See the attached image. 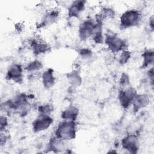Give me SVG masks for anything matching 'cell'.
Here are the masks:
<instances>
[{"instance_id": "cell-4", "label": "cell", "mask_w": 154, "mask_h": 154, "mask_svg": "<svg viewBox=\"0 0 154 154\" xmlns=\"http://www.w3.org/2000/svg\"><path fill=\"white\" fill-rule=\"evenodd\" d=\"M137 94L136 89L132 87L122 88L118 93V100L120 105L124 109H128L131 106L133 100Z\"/></svg>"}, {"instance_id": "cell-23", "label": "cell", "mask_w": 154, "mask_h": 154, "mask_svg": "<svg viewBox=\"0 0 154 154\" xmlns=\"http://www.w3.org/2000/svg\"><path fill=\"white\" fill-rule=\"evenodd\" d=\"M153 16H152L151 17H149V26L150 28V29L153 31Z\"/></svg>"}, {"instance_id": "cell-1", "label": "cell", "mask_w": 154, "mask_h": 154, "mask_svg": "<svg viewBox=\"0 0 154 154\" xmlns=\"http://www.w3.org/2000/svg\"><path fill=\"white\" fill-rule=\"evenodd\" d=\"M77 125L76 121L62 120L55 131V137L61 141L68 142L76 138Z\"/></svg>"}, {"instance_id": "cell-5", "label": "cell", "mask_w": 154, "mask_h": 154, "mask_svg": "<svg viewBox=\"0 0 154 154\" xmlns=\"http://www.w3.org/2000/svg\"><path fill=\"white\" fill-rule=\"evenodd\" d=\"M96 28V22L92 19H85L79 23L78 37L81 41H86L92 37Z\"/></svg>"}, {"instance_id": "cell-9", "label": "cell", "mask_w": 154, "mask_h": 154, "mask_svg": "<svg viewBox=\"0 0 154 154\" xmlns=\"http://www.w3.org/2000/svg\"><path fill=\"white\" fill-rule=\"evenodd\" d=\"M85 1H75L69 5L67 9V15L69 19H78L85 7Z\"/></svg>"}, {"instance_id": "cell-8", "label": "cell", "mask_w": 154, "mask_h": 154, "mask_svg": "<svg viewBox=\"0 0 154 154\" xmlns=\"http://www.w3.org/2000/svg\"><path fill=\"white\" fill-rule=\"evenodd\" d=\"M122 148L131 153H136L140 149V141L135 134H129L125 136L120 142Z\"/></svg>"}, {"instance_id": "cell-13", "label": "cell", "mask_w": 154, "mask_h": 154, "mask_svg": "<svg viewBox=\"0 0 154 154\" xmlns=\"http://www.w3.org/2000/svg\"><path fill=\"white\" fill-rule=\"evenodd\" d=\"M41 80L45 88L49 89L53 87L55 83V76L54 70L49 68L44 70L41 75Z\"/></svg>"}, {"instance_id": "cell-7", "label": "cell", "mask_w": 154, "mask_h": 154, "mask_svg": "<svg viewBox=\"0 0 154 154\" xmlns=\"http://www.w3.org/2000/svg\"><path fill=\"white\" fill-rule=\"evenodd\" d=\"M23 70L24 68L19 63H12L7 69L6 79L15 83L20 84L23 81Z\"/></svg>"}, {"instance_id": "cell-15", "label": "cell", "mask_w": 154, "mask_h": 154, "mask_svg": "<svg viewBox=\"0 0 154 154\" xmlns=\"http://www.w3.org/2000/svg\"><path fill=\"white\" fill-rule=\"evenodd\" d=\"M66 78L72 87H79L82 82V78L80 73L77 70H72L66 75Z\"/></svg>"}, {"instance_id": "cell-6", "label": "cell", "mask_w": 154, "mask_h": 154, "mask_svg": "<svg viewBox=\"0 0 154 154\" xmlns=\"http://www.w3.org/2000/svg\"><path fill=\"white\" fill-rule=\"evenodd\" d=\"M54 119L51 115L39 114L32 123L34 132L40 133L48 130L52 125Z\"/></svg>"}, {"instance_id": "cell-18", "label": "cell", "mask_w": 154, "mask_h": 154, "mask_svg": "<svg viewBox=\"0 0 154 154\" xmlns=\"http://www.w3.org/2000/svg\"><path fill=\"white\" fill-rule=\"evenodd\" d=\"M119 56L118 58V61L121 65L126 64L130 60L131 57V53L127 49L123 50L119 53Z\"/></svg>"}, {"instance_id": "cell-2", "label": "cell", "mask_w": 154, "mask_h": 154, "mask_svg": "<svg viewBox=\"0 0 154 154\" xmlns=\"http://www.w3.org/2000/svg\"><path fill=\"white\" fill-rule=\"evenodd\" d=\"M141 20V13L137 9H129L124 11L120 17V26L128 29L138 25Z\"/></svg>"}, {"instance_id": "cell-16", "label": "cell", "mask_w": 154, "mask_h": 154, "mask_svg": "<svg viewBox=\"0 0 154 154\" xmlns=\"http://www.w3.org/2000/svg\"><path fill=\"white\" fill-rule=\"evenodd\" d=\"M43 67V64L42 62L38 59H35L29 61L24 67V70L28 73H35L40 71Z\"/></svg>"}, {"instance_id": "cell-10", "label": "cell", "mask_w": 154, "mask_h": 154, "mask_svg": "<svg viewBox=\"0 0 154 154\" xmlns=\"http://www.w3.org/2000/svg\"><path fill=\"white\" fill-rule=\"evenodd\" d=\"M150 103V99L147 94L145 93L138 94L135 96L132 103V110L136 112L147 107Z\"/></svg>"}, {"instance_id": "cell-14", "label": "cell", "mask_w": 154, "mask_h": 154, "mask_svg": "<svg viewBox=\"0 0 154 154\" xmlns=\"http://www.w3.org/2000/svg\"><path fill=\"white\" fill-rule=\"evenodd\" d=\"M79 113V108L75 105H70L61 113V118L64 120L76 121Z\"/></svg>"}, {"instance_id": "cell-20", "label": "cell", "mask_w": 154, "mask_h": 154, "mask_svg": "<svg viewBox=\"0 0 154 154\" xmlns=\"http://www.w3.org/2000/svg\"><path fill=\"white\" fill-rule=\"evenodd\" d=\"M79 55L80 57L84 60H90L93 57L92 51L88 48H82L79 51Z\"/></svg>"}, {"instance_id": "cell-22", "label": "cell", "mask_w": 154, "mask_h": 154, "mask_svg": "<svg viewBox=\"0 0 154 154\" xmlns=\"http://www.w3.org/2000/svg\"><path fill=\"white\" fill-rule=\"evenodd\" d=\"M8 126V121L6 116H1L0 120V129L1 132H6V129Z\"/></svg>"}, {"instance_id": "cell-17", "label": "cell", "mask_w": 154, "mask_h": 154, "mask_svg": "<svg viewBox=\"0 0 154 154\" xmlns=\"http://www.w3.org/2000/svg\"><path fill=\"white\" fill-rule=\"evenodd\" d=\"M142 67L145 69L150 67L153 63L154 53L152 49H147L142 54Z\"/></svg>"}, {"instance_id": "cell-19", "label": "cell", "mask_w": 154, "mask_h": 154, "mask_svg": "<svg viewBox=\"0 0 154 154\" xmlns=\"http://www.w3.org/2000/svg\"><path fill=\"white\" fill-rule=\"evenodd\" d=\"M37 109L39 114L51 115L52 112L54 111V107L51 104L44 103L39 105Z\"/></svg>"}, {"instance_id": "cell-11", "label": "cell", "mask_w": 154, "mask_h": 154, "mask_svg": "<svg viewBox=\"0 0 154 154\" xmlns=\"http://www.w3.org/2000/svg\"><path fill=\"white\" fill-rule=\"evenodd\" d=\"M29 46L33 53L36 55L44 54L48 51L49 45L40 38H34L29 42Z\"/></svg>"}, {"instance_id": "cell-12", "label": "cell", "mask_w": 154, "mask_h": 154, "mask_svg": "<svg viewBox=\"0 0 154 154\" xmlns=\"http://www.w3.org/2000/svg\"><path fill=\"white\" fill-rule=\"evenodd\" d=\"M59 11L57 10H52L47 11L42 17L40 23L39 28H46L54 24L58 19Z\"/></svg>"}, {"instance_id": "cell-3", "label": "cell", "mask_w": 154, "mask_h": 154, "mask_svg": "<svg viewBox=\"0 0 154 154\" xmlns=\"http://www.w3.org/2000/svg\"><path fill=\"white\" fill-rule=\"evenodd\" d=\"M104 43L107 49L112 54H117L126 49V40L115 34H108L105 36Z\"/></svg>"}, {"instance_id": "cell-21", "label": "cell", "mask_w": 154, "mask_h": 154, "mask_svg": "<svg viewBox=\"0 0 154 154\" xmlns=\"http://www.w3.org/2000/svg\"><path fill=\"white\" fill-rule=\"evenodd\" d=\"M129 81L130 80H129V76L126 73H122L120 78V81H119L120 86H121L122 88H126L129 86Z\"/></svg>"}]
</instances>
